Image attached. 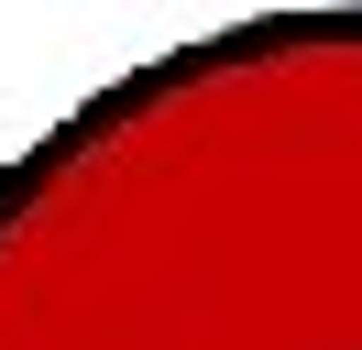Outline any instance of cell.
<instances>
[{
  "label": "cell",
  "instance_id": "cell-1",
  "mask_svg": "<svg viewBox=\"0 0 362 350\" xmlns=\"http://www.w3.org/2000/svg\"><path fill=\"white\" fill-rule=\"evenodd\" d=\"M0 350H362V0H274L99 77L0 164Z\"/></svg>",
  "mask_w": 362,
  "mask_h": 350
}]
</instances>
